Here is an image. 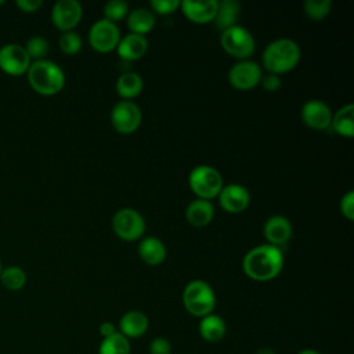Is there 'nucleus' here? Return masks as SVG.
<instances>
[{
	"label": "nucleus",
	"instance_id": "a19ab883",
	"mask_svg": "<svg viewBox=\"0 0 354 354\" xmlns=\"http://www.w3.org/2000/svg\"><path fill=\"white\" fill-rule=\"evenodd\" d=\"M3 3H4V1H3V0H0V6H1V4H3Z\"/></svg>",
	"mask_w": 354,
	"mask_h": 354
},
{
	"label": "nucleus",
	"instance_id": "f8f14e48",
	"mask_svg": "<svg viewBox=\"0 0 354 354\" xmlns=\"http://www.w3.org/2000/svg\"><path fill=\"white\" fill-rule=\"evenodd\" d=\"M82 17L83 8L77 0H58L51 8V22L62 32L73 30Z\"/></svg>",
	"mask_w": 354,
	"mask_h": 354
},
{
	"label": "nucleus",
	"instance_id": "7c9ffc66",
	"mask_svg": "<svg viewBox=\"0 0 354 354\" xmlns=\"http://www.w3.org/2000/svg\"><path fill=\"white\" fill-rule=\"evenodd\" d=\"M129 4L124 0H112L104 6V17L111 22H118L127 17Z\"/></svg>",
	"mask_w": 354,
	"mask_h": 354
},
{
	"label": "nucleus",
	"instance_id": "6ab92c4d",
	"mask_svg": "<svg viewBox=\"0 0 354 354\" xmlns=\"http://www.w3.org/2000/svg\"><path fill=\"white\" fill-rule=\"evenodd\" d=\"M214 217V207L210 201L194 199L185 209V220L194 227H206Z\"/></svg>",
	"mask_w": 354,
	"mask_h": 354
},
{
	"label": "nucleus",
	"instance_id": "412c9836",
	"mask_svg": "<svg viewBox=\"0 0 354 354\" xmlns=\"http://www.w3.org/2000/svg\"><path fill=\"white\" fill-rule=\"evenodd\" d=\"M198 330H199L201 337L205 342L217 343L224 339L225 332H227V325H225V321L220 315L212 313V314L201 318Z\"/></svg>",
	"mask_w": 354,
	"mask_h": 354
},
{
	"label": "nucleus",
	"instance_id": "f3484780",
	"mask_svg": "<svg viewBox=\"0 0 354 354\" xmlns=\"http://www.w3.org/2000/svg\"><path fill=\"white\" fill-rule=\"evenodd\" d=\"M149 328V319L148 317L138 310H130L122 315L119 319V329L124 337L130 339H138L147 333Z\"/></svg>",
	"mask_w": 354,
	"mask_h": 354
},
{
	"label": "nucleus",
	"instance_id": "423d86ee",
	"mask_svg": "<svg viewBox=\"0 0 354 354\" xmlns=\"http://www.w3.org/2000/svg\"><path fill=\"white\" fill-rule=\"evenodd\" d=\"M220 43L227 54L238 58L239 61L248 59L256 48L254 37L246 28L241 25H234L223 30L220 36Z\"/></svg>",
	"mask_w": 354,
	"mask_h": 354
},
{
	"label": "nucleus",
	"instance_id": "f257e3e1",
	"mask_svg": "<svg viewBox=\"0 0 354 354\" xmlns=\"http://www.w3.org/2000/svg\"><path fill=\"white\" fill-rule=\"evenodd\" d=\"M283 263L285 259L281 248L266 243L250 249L245 254L242 260V268L250 279L257 282H267L281 274Z\"/></svg>",
	"mask_w": 354,
	"mask_h": 354
},
{
	"label": "nucleus",
	"instance_id": "a211bd4d",
	"mask_svg": "<svg viewBox=\"0 0 354 354\" xmlns=\"http://www.w3.org/2000/svg\"><path fill=\"white\" fill-rule=\"evenodd\" d=\"M148 50V40L145 36L127 33L126 36L120 37L119 44L116 47L118 55L127 62L137 61L147 54Z\"/></svg>",
	"mask_w": 354,
	"mask_h": 354
},
{
	"label": "nucleus",
	"instance_id": "c9c22d12",
	"mask_svg": "<svg viewBox=\"0 0 354 354\" xmlns=\"http://www.w3.org/2000/svg\"><path fill=\"white\" fill-rule=\"evenodd\" d=\"M15 6L22 12H35L43 6V1L41 0H17Z\"/></svg>",
	"mask_w": 354,
	"mask_h": 354
},
{
	"label": "nucleus",
	"instance_id": "4468645a",
	"mask_svg": "<svg viewBox=\"0 0 354 354\" xmlns=\"http://www.w3.org/2000/svg\"><path fill=\"white\" fill-rule=\"evenodd\" d=\"M220 206L231 214H238L246 210L250 202V194L246 187L241 184L224 185L218 194Z\"/></svg>",
	"mask_w": 354,
	"mask_h": 354
},
{
	"label": "nucleus",
	"instance_id": "f03ea898",
	"mask_svg": "<svg viewBox=\"0 0 354 354\" xmlns=\"http://www.w3.org/2000/svg\"><path fill=\"white\" fill-rule=\"evenodd\" d=\"M301 58L299 44L286 37L272 40L263 51L261 62L268 73L281 75L295 69Z\"/></svg>",
	"mask_w": 354,
	"mask_h": 354
},
{
	"label": "nucleus",
	"instance_id": "ea45409f",
	"mask_svg": "<svg viewBox=\"0 0 354 354\" xmlns=\"http://www.w3.org/2000/svg\"><path fill=\"white\" fill-rule=\"evenodd\" d=\"M1 270H3V267H1V261H0V274H1Z\"/></svg>",
	"mask_w": 354,
	"mask_h": 354
},
{
	"label": "nucleus",
	"instance_id": "cd10ccee",
	"mask_svg": "<svg viewBox=\"0 0 354 354\" xmlns=\"http://www.w3.org/2000/svg\"><path fill=\"white\" fill-rule=\"evenodd\" d=\"M24 47H25L29 58L33 59V61L44 59L47 53H48V50H50L48 41L43 36H32V37H29Z\"/></svg>",
	"mask_w": 354,
	"mask_h": 354
},
{
	"label": "nucleus",
	"instance_id": "dca6fc26",
	"mask_svg": "<svg viewBox=\"0 0 354 354\" xmlns=\"http://www.w3.org/2000/svg\"><path fill=\"white\" fill-rule=\"evenodd\" d=\"M292 232H293V228L289 218L279 214H275L267 218L263 227L264 238L268 241L270 245L277 248L286 243L290 239Z\"/></svg>",
	"mask_w": 354,
	"mask_h": 354
},
{
	"label": "nucleus",
	"instance_id": "393cba45",
	"mask_svg": "<svg viewBox=\"0 0 354 354\" xmlns=\"http://www.w3.org/2000/svg\"><path fill=\"white\" fill-rule=\"evenodd\" d=\"M144 83L138 73L136 72H124L116 80V93L123 100H133L142 91Z\"/></svg>",
	"mask_w": 354,
	"mask_h": 354
},
{
	"label": "nucleus",
	"instance_id": "58836bf2",
	"mask_svg": "<svg viewBox=\"0 0 354 354\" xmlns=\"http://www.w3.org/2000/svg\"><path fill=\"white\" fill-rule=\"evenodd\" d=\"M297 354H321V353L317 351V350H314V348H303V350H300Z\"/></svg>",
	"mask_w": 354,
	"mask_h": 354
},
{
	"label": "nucleus",
	"instance_id": "b1692460",
	"mask_svg": "<svg viewBox=\"0 0 354 354\" xmlns=\"http://www.w3.org/2000/svg\"><path fill=\"white\" fill-rule=\"evenodd\" d=\"M127 26L131 33L145 36L155 26V15L148 8H136L127 14Z\"/></svg>",
	"mask_w": 354,
	"mask_h": 354
},
{
	"label": "nucleus",
	"instance_id": "473e14b6",
	"mask_svg": "<svg viewBox=\"0 0 354 354\" xmlns=\"http://www.w3.org/2000/svg\"><path fill=\"white\" fill-rule=\"evenodd\" d=\"M148 350L149 354H171V344L166 337L158 336L149 342Z\"/></svg>",
	"mask_w": 354,
	"mask_h": 354
},
{
	"label": "nucleus",
	"instance_id": "f704fd0d",
	"mask_svg": "<svg viewBox=\"0 0 354 354\" xmlns=\"http://www.w3.org/2000/svg\"><path fill=\"white\" fill-rule=\"evenodd\" d=\"M260 84H261V87H263L266 91L274 93V91H278V90L281 88L282 82H281V77H279L278 75L267 73V75H263V76H261Z\"/></svg>",
	"mask_w": 354,
	"mask_h": 354
},
{
	"label": "nucleus",
	"instance_id": "7ed1b4c3",
	"mask_svg": "<svg viewBox=\"0 0 354 354\" xmlns=\"http://www.w3.org/2000/svg\"><path fill=\"white\" fill-rule=\"evenodd\" d=\"M26 73L30 87L41 95H54L64 88L65 73L58 64L50 59L33 61Z\"/></svg>",
	"mask_w": 354,
	"mask_h": 354
},
{
	"label": "nucleus",
	"instance_id": "72a5a7b5",
	"mask_svg": "<svg viewBox=\"0 0 354 354\" xmlns=\"http://www.w3.org/2000/svg\"><path fill=\"white\" fill-rule=\"evenodd\" d=\"M340 212L348 220H354V192L348 191L340 199Z\"/></svg>",
	"mask_w": 354,
	"mask_h": 354
},
{
	"label": "nucleus",
	"instance_id": "0eeeda50",
	"mask_svg": "<svg viewBox=\"0 0 354 354\" xmlns=\"http://www.w3.org/2000/svg\"><path fill=\"white\" fill-rule=\"evenodd\" d=\"M112 227L120 239L137 241L144 235L147 224L140 212L133 207H123L115 213Z\"/></svg>",
	"mask_w": 354,
	"mask_h": 354
},
{
	"label": "nucleus",
	"instance_id": "e433bc0d",
	"mask_svg": "<svg viewBox=\"0 0 354 354\" xmlns=\"http://www.w3.org/2000/svg\"><path fill=\"white\" fill-rule=\"evenodd\" d=\"M98 332H100V335H101V336H102V339H104V337H108V336H111V335L116 333V332H118V329H116V326H115L111 321H104V322H101V324H100V326H98Z\"/></svg>",
	"mask_w": 354,
	"mask_h": 354
},
{
	"label": "nucleus",
	"instance_id": "c756f323",
	"mask_svg": "<svg viewBox=\"0 0 354 354\" xmlns=\"http://www.w3.org/2000/svg\"><path fill=\"white\" fill-rule=\"evenodd\" d=\"M82 37L75 30L62 32L58 39V46L61 51L66 55H75L82 50Z\"/></svg>",
	"mask_w": 354,
	"mask_h": 354
},
{
	"label": "nucleus",
	"instance_id": "20e7f679",
	"mask_svg": "<svg viewBox=\"0 0 354 354\" xmlns=\"http://www.w3.org/2000/svg\"><path fill=\"white\" fill-rule=\"evenodd\" d=\"M183 306L192 317L202 318L213 313L216 307V293L206 281L194 279L188 282L183 290Z\"/></svg>",
	"mask_w": 354,
	"mask_h": 354
},
{
	"label": "nucleus",
	"instance_id": "ddd939ff",
	"mask_svg": "<svg viewBox=\"0 0 354 354\" xmlns=\"http://www.w3.org/2000/svg\"><path fill=\"white\" fill-rule=\"evenodd\" d=\"M301 119L306 126L314 130H328L332 122L330 108L321 100H308L301 106Z\"/></svg>",
	"mask_w": 354,
	"mask_h": 354
},
{
	"label": "nucleus",
	"instance_id": "6e6552de",
	"mask_svg": "<svg viewBox=\"0 0 354 354\" xmlns=\"http://www.w3.org/2000/svg\"><path fill=\"white\" fill-rule=\"evenodd\" d=\"M140 106L130 100H120L111 111V123L120 134H133L141 124Z\"/></svg>",
	"mask_w": 354,
	"mask_h": 354
},
{
	"label": "nucleus",
	"instance_id": "aec40b11",
	"mask_svg": "<svg viewBox=\"0 0 354 354\" xmlns=\"http://www.w3.org/2000/svg\"><path fill=\"white\" fill-rule=\"evenodd\" d=\"M166 246L156 236H145L138 243V256L148 266H159L166 259Z\"/></svg>",
	"mask_w": 354,
	"mask_h": 354
},
{
	"label": "nucleus",
	"instance_id": "5701e85b",
	"mask_svg": "<svg viewBox=\"0 0 354 354\" xmlns=\"http://www.w3.org/2000/svg\"><path fill=\"white\" fill-rule=\"evenodd\" d=\"M336 134L351 138L354 136V105L347 104L332 115L330 127Z\"/></svg>",
	"mask_w": 354,
	"mask_h": 354
},
{
	"label": "nucleus",
	"instance_id": "4c0bfd02",
	"mask_svg": "<svg viewBox=\"0 0 354 354\" xmlns=\"http://www.w3.org/2000/svg\"><path fill=\"white\" fill-rule=\"evenodd\" d=\"M254 354H277L271 347H260Z\"/></svg>",
	"mask_w": 354,
	"mask_h": 354
},
{
	"label": "nucleus",
	"instance_id": "9b49d317",
	"mask_svg": "<svg viewBox=\"0 0 354 354\" xmlns=\"http://www.w3.org/2000/svg\"><path fill=\"white\" fill-rule=\"evenodd\" d=\"M32 59L24 46L8 43L0 47V69L8 75H24L28 72Z\"/></svg>",
	"mask_w": 354,
	"mask_h": 354
},
{
	"label": "nucleus",
	"instance_id": "c85d7f7f",
	"mask_svg": "<svg viewBox=\"0 0 354 354\" xmlns=\"http://www.w3.org/2000/svg\"><path fill=\"white\" fill-rule=\"evenodd\" d=\"M330 0H306L303 3L306 15L314 21L324 19L330 12Z\"/></svg>",
	"mask_w": 354,
	"mask_h": 354
},
{
	"label": "nucleus",
	"instance_id": "4be33fe9",
	"mask_svg": "<svg viewBox=\"0 0 354 354\" xmlns=\"http://www.w3.org/2000/svg\"><path fill=\"white\" fill-rule=\"evenodd\" d=\"M241 14V4L236 0H221L217 1V10L213 24L221 32L236 25Z\"/></svg>",
	"mask_w": 354,
	"mask_h": 354
},
{
	"label": "nucleus",
	"instance_id": "a878e982",
	"mask_svg": "<svg viewBox=\"0 0 354 354\" xmlns=\"http://www.w3.org/2000/svg\"><path fill=\"white\" fill-rule=\"evenodd\" d=\"M98 354H131L130 340L120 332H116L101 340Z\"/></svg>",
	"mask_w": 354,
	"mask_h": 354
},
{
	"label": "nucleus",
	"instance_id": "bb28decb",
	"mask_svg": "<svg viewBox=\"0 0 354 354\" xmlns=\"http://www.w3.org/2000/svg\"><path fill=\"white\" fill-rule=\"evenodd\" d=\"M0 282L6 289L17 292V290H21L25 286L26 274L18 266H8V267L1 270Z\"/></svg>",
	"mask_w": 354,
	"mask_h": 354
},
{
	"label": "nucleus",
	"instance_id": "2eb2a0df",
	"mask_svg": "<svg viewBox=\"0 0 354 354\" xmlns=\"http://www.w3.org/2000/svg\"><path fill=\"white\" fill-rule=\"evenodd\" d=\"M180 8L191 22L203 25L213 22L217 10V0H184L180 1Z\"/></svg>",
	"mask_w": 354,
	"mask_h": 354
},
{
	"label": "nucleus",
	"instance_id": "1a4fd4ad",
	"mask_svg": "<svg viewBox=\"0 0 354 354\" xmlns=\"http://www.w3.org/2000/svg\"><path fill=\"white\" fill-rule=\"evenodd\" d=\"M120 40V30L115 22L105 18L95 21L88 30V43L98 53L116 50Z\"/></svg>",
	"mask_w": 354,
	"mask_h": 354
},
{
	"label": "nucleus",
	"instance_id": "2f4dec72",
	"mask_svg": "<svg viewBox=\"0 0 354 354\" xmlns=\"http://www.w3.org/2000/svg\"><path fill=\"white\" fill-rule=\"evenodd\" d=\"M149 4L152 8L151 11H155L156 14H160V15L173 14L180 7L178 0H152Z\"/></svg>",
	"mask_w": 354,
	"mask_h": 354
},
{
	"label": "nucleus",
	"instance_id": "39448f33",
	"mask_svg": "<svg viewBox=\"0 0 354 354\" xmlns=\"http://www.w3.org/2000/svg\"><path fill=\"white\" fill-rule=\"evenodd\" d=\"M188 184L199 199L206 201L217 198L224 187L221 173L209 165L195 166L188 176Z\"/></svg>",
	"mask_w": 354,
	"mask_h": 354
},
{
	"label": "nucleus",
	"instance_id": "9d476101",
	"mask_svg": "<svg viewBox=\"0 0 354 354\" xmlns=\"http://www.w3.org/2000/svg\"><path fill=\"white\" fill-rule=\"evenodd\" d=\"M263 76V69L257 62L250 59L238 61L228 71L230 84L241 91H248L260 84Z\"/></svg>",
	"mask_w": 354,
	"mask_h": 354
}]
</instances>
